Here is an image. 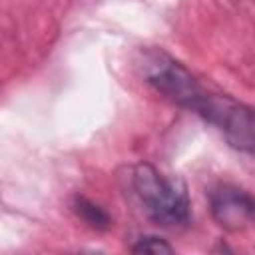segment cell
I'll use <instances>...</instances> for the list:
<instances>
[{
    "mask_svg": "<svg viewBox=\"0 0 255 255\" xmlns=\"http://www.w3.org/2000/svg\"><path fill=\"white\" fill-rule=\"evenodd\" d=\"M135 66L143 82L153 92L187 112H193L195 104L205 94L199 80L161 48H143Z\"/></svg>",
    "mask_w": 255,
    "mask_h": 255,
    "instance_id": "obj_2",
    "label": "cell"
},
{
    "mask_svg": "<svg viewBox=\"0 0 255 255\" xmlns=\"http://www.w3.org/2000/svg\"><path fill=\"white\" fill-rule=\"evenodd\" d=\"M131 189L149 221L165 229L185 227L191 221V201L179 179L163 175L149 163L131 169Z\"/></svg>",
    "mask_w": 255,
    "mask_h": 255,
    "instance_id": "obj_1",
    "label": "cell"
},
{
    "mask_svg": "<svg viewBox=\"0 0 255 255\" xmlns=\"http://www.w3.org/2000/svg\"><path fill=\"white\" fill-rule=\"evenodd\" d=\"M209 211L217 225L227 231H243L255 227V197L229 183H219L209 189Z\"/></svg>",
    "mask_w": 255,
    "mask_h": 255,
    "instance_id": "obj_4",
    "label": "cell"
},
{
    "mask_svg": "<svg viewBox=\"0 0 255 255\" xmlns=\"http://www.w3.org/2000/svg\"><path fill=\"white\" fill-rule=\"evenodd\" d=\"M70 209H72V213H74L80 221H84L88 227H92V229H96V231H108V229L114 225L112 215H110L100 203L92 201V199L86 197V195H80V193L74 195L72 201H70Z\"/></svg>",
    "mask_w": 255,
    "mask_h": 255,
    "instance_id": "obj_5",
    "label": "cell"
},
{
    "mask_svg": "<svg viewBox=\"0 0 255 255\" xmlns=\"http://www.w3.org/2000/svg\"><path fill=\"white\" fill-rule=\"evenodd\" d=\"M201 120L213 126L225 141L245 153L255 155V108L239 102L227 94H215L205 90L193 108Z\"/></svg>",
    "mask_w": 255,
    "mask_h": 255,
    "instance_id": "obj_3",
    "label": "cell"
},
{
    "mask_svg": "<svg viewBox=\"0 0 255 255\" xmlns=\"http://www.w3.org/2000/svg\"><path fill=\"white\" fill-rule=\"evenodd\" d=\"M129 249L133 253H173V247L157 235H141L131 243Z\"/></svg>",
    "mask_w": 255,
    "mask_h": 255,
    "instance_id": "obj_6",
    "label": "cell"
}]
</instances>
